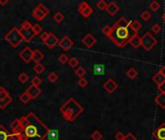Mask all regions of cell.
Here are the masks:
<instances>
[{
  "label": "cell",
  "instance_id": "6da1fadb",
  "mask_svg": "<svg viewBox=\"0 0 165 140\" xmlns=\"http://www.w3.org/2000/svg\"><path fill=\"white\" fill-rule=\"evenodd\" d=\"M50 128L34 113L20 118V125L11 133V140H45Z\"/></svg>",
  "mask_w": 165,
  "mask_h": 140
},
{
  "label": "cell",
  "instance_id": "7a4b0ae2",
  "mask_svg": "<svg viewBox=\"0 0 165 140\" xmlns=\"http://www.w3.org/2000/svg\"><path fill=\"white\" fill-rule=\"evenodd\" d=\"M130 23L131 21L122 17L111 27V32L108 37L117 47L124 48L129 42L131 36L135 34L130 28Z\"/></svg>",
  "mask_w": 165,
  "mask_h": 140
},
{
  "label": "cell",
  "instance_id": "3957f363",
  "mask_svg": "<svg viewBox=\"0 0 165 140\" xmlns=\"http://www.w3.org/2000/svg\"><path fill=\"white\" fill-rule=\"evenodd\" d=\"M59 111L65 121L74 122L83 113L84 108L76 101L75 98L71 97L61 106Z\"/></svg>",
  "mask_w": 165,
  "mask_h": 140
},
{
  "label": "cell",
  "instance_id": "277c9868",
  "mask_svg": "<svg viewBox=\"0 0 165 140\" xmlns=\"http://www.w3.org/2000/svg\"><path fill=\"white\" fill-rule=\"evenodd\" d=\"M4 39L6 42H8L13 48H17L21 42H23V36L20 32V28L18 27H12L9 32H7Z\"/></svg>",
  "mask_w": 165,
  "mask_h": 140
},
{
  "label": "cell",
  "instance_id": "5b68a950",
  "mask_svg": "<svg viewBox=\"0 0 165 140\" xmlns=\"http://www.w3.org/2000/svg\"><path fill=\"white\" fill-rule=\"evenodd\" d=\"M157 44V40L150 32L145 33L141 37V46L145 51H151Z\"/></svg>",
  "mask_w": 165,
  "mask_h": 140
},
{
  "label": "cell",
  "instance_id": "8992f818",
  "mask_svg": "<svg viewBox=\"0 0 165 140\" xmlns=\"http://www.w3.org/2000/svg\"><path fill=\"white\" fill-rule=\"evenodd\" d=\"M49 13H50V10L45 6V4L40 3V4H38L34 8V10H33L32 16L36 21H43L44 19H45L48 15H49Z\"/></svg>",
  "mask_w": 165,
  "mask_h": 140
},
{
  "label": "cell",
  "instance_id": "52a82bcc",
  "mask_svg": "<svg viewBox=\"0 0 165 140\" xmlns=\"http://www.w3.org/2000/svg\"><path fill=\"white\" fill-rule=\"evenodd\" d=\"M78 12L82 15L84 18H89L93 13V9L89 6V4L86 1H82L78 6Z\"/></svg>",
  "mask_w": 165,
  "mask_h": 140
},
{
  "label": "cell",
  "instance_id": "ba28073f",
  "mask_svg": "<svg viewBox=\"0 0 165 140\" xmlns=\"http://www.w3.org/2000/svg\"><path fill=\"white\" fill-rule=\"evenodd\" d=\"M58 46L63 51L67 52L71 49V48L74 46V42H73V40L71 38H69L68 36H64V37H62L59 42H58Z\"/></svg>",
  "mask_w": 165,
  "mask_h": 140
},
{
  "label": "cell",
  "instance_id": "9c48e42d",
  "mask_svg": "<svg viewBox=\"0 0 165 140\" xmlns=\"http://www.w3.org/2000/svg\"><path fill=\"white\" fill-rule=\"evenodd\" d=\"M20 57L23 60L25 63H29L32 60V56H33V51L29 47H25L24 49L20 52L19 54Z\"/></svg>",
  "mask_w": 165,
  "mask_h": 140
},
{
  "label": "cell",
  "instance_id": "30bf717a",
  "mask_svg": "<svg viewBox=\"0 0 165 140\" xmlns=\"http://www.w3.org/2000/svg\"><path fill=\"white\" fill-rule=\"evenodd\" d=\"M58 42H59V40H58V38L56 37V35L54 34V33L52 32H49V34H48V37L47 39L45 40V45L50 48V49H53V48H54L56 45H58Z\"/></svg>",
  "mask_w": 165,
  "mask_h": 140
},
{
  "label": "cell",
  "instance_id": "8fae6325",
  "mask_svg": "<svg viewBox=\"0 0 165 140\" xmlns=\"http://www.w3.org/2000/svg\"><path fill=\"white\" fill-rule=\"evenodd\" d=\"M20 32L21 36H23V39L24 42H30L31 40L36 36L35 32L33 31L32 27L27 28V29H20Z\"/></svg>",
  "mask_w": 165,
  "mask_h": 140
},
{
  "label": "cell",
  "instance_id": "7c38bea8",
  "mask_svg": "<svg viewBox=\"0 0 165 140\" xmlns=\"http://www.w3.org/2000/svg\"><path fill=\"white\" fill-rule=\"evenodd\" d=\"M118 87H119V85L117 84L115 81H114L113 79H108L106 82L104 83L103 85V89L107 91L108 94H113L114 91H115L117 89H118Z\"/></svg>",
  "mask_w": 165,
  "mask_h": 140
},
{
  "label": "cell",
  "instance_id": "4fadbf2b",
  "mask_svg": "<svg viewBox=\"0 0 165 140\" xmlns=\"http://www.w3.org/2000/svg\"><path fill=\"white\" fill-rule=\"evenodd\" d=\"M25 93L29 95V97H30L31 99H35V98H37L40 95V94L42 93V90L40 89L39 87L32 86V85H31L30 87L27 88V90L25 91Z\"/></svg>",
  "mask_w": 165,
  "mask_h": 140
},
{
  "label": "cell",
  "instance_id": "5bb4252c",
  "mask_svg": "<svg viewBox=\"0 0 165 140\" xmlns=\"http://www.w3.org/2000/svg\"><path fill=\"white\" fill-rule=\"evenodd\" d=\"M156 140H165V123H162L153 133Z\"/></svg>",
  "mask_w": 165,
  "mask_h": 140
},
{
  "label": "cell",
  "instance_id": "9a60e30c",
  "mask_svg": "<svg viewBox=\"0 0 165 140\" xmlns=\"http://www.w3.org/2000/svg\"><path fill=\"white\" fill-rule=\"evenodd\" d=\"M82 42L87 48H92L95 45V43H96V39H95V37L92 34L89 33V34H87L85 37L82 39Z\"/></svg>",
  "mask_w": 165,
  "mask_h": 140
},
{
  "label": "cell",
  "instance_id": "2e32d148",
  "mask_svg": "<svg viewBox=\"0 0 165 140\" xmlns=\"http://www.w3.org/2000/svg\"><path fill=\"white\" fill-rule=\"evenodd\" d=\"M119 10L120 7L115 2H110L109 4H107V8H106V11H107L110 16H115L119 12Z\"/></svg>",
  "mask_w": 165,
  "mask_h": 140
},
{
  "label": "cell",
  "instance_id": "e0dca14e",
  "mask_svg": "<svg viewBox=\"0 0 165 140\" xmlns=\"http://www.w3.org/2000/svg\"><path fill=\"white\" fill-rule=\"evenodd\" d=\"M130 45L134 48V49H138L139 47H141V37H139L138 34H133L129 39Z\"/></svg>",
  "mask_w": 165,
  "mask_h": 140
},
{
  "label": "cell",
  "instance_id": "ac0fdd59",
  "mask_svg": "<svg viewBox=\"0 0 165 140\" xmlns=\"http://www.w3.org/2000/svg\"><path fill=\"white\" fill-rule=\"evenodd\" d=\"M92 73L93 75H104L105 73V65L104 64H94L92 66Z\"/></svg>",
  "mask_w": 165,
  "mask_h": 140
},
{
  "label": "cell",
  "instance_id": "d6986e66",
  "mask_svg": "<svg viewBox=\"0 0 165 140\" xmlns=\"http://www.w3.org/2000/svg\"><path fill=\"white\" fill-rule=\"evenodd\" d=\"M44 58V55L40 50L36 49L33 51V56H32V60L36 62V63H40V61Z\"/></svg>",
  "mask_w": 165,
  "mask_h": 140
},
{
  "label": "cell",
  "instance_id": "ffe728a7",
  "mask_svg": "<svg viewBox=\"0 0 165 140\" xmlns=\"http://www.w3.org/2000/svg\"><path fill=\"white\" fill-rule=\"evenodd\" d=\"M155 101L160 108L165 109V94L160 93L158 95H156L155 98Z\"/></svg>",
  "mask_w": 165,
  "mask_h": 140
},
{
  "label": "cell",
  "instance_id": "44dd1931",
  "mask_svg": "<svg viewBox=\"0 0 165 140\" xmlns=\"http://www.w3.org/2000/svg\"><path fill=\"white\" fill-rule=\"evenodd\" d=\"M0 140H11V133L3 126H0Z\"/></svg>",
  "mask_w": 165,
  "mask_h": 140
},
{
  "label": "cell",
  "instance_id": "7402d4cb",
  "mask_svg": "<svg viewBox=\"0 0 165 140\" xmlns=\"http://www.w3.org/2000/svg\"><path fill=\"white\" fill-rule=\"evenodd\" d=\"M142 27V24L139 21H131L130 23V28L135 34H138V31L140 30Z\"/></svg>",
  "mask_w": 165,
  "mask_h": 140
},
{
  "label": "cell",
  "instance_id": "603a6c76",
  "mask_svg": "<svg viewBox=\"0 0 165 140\" xmlns=\"http://www.w3.org/2000/svg\"><path fill=\"white\" fill-rule=\"evenodd\" d=\"M153 82L157 85V87H158L161 84H163L165 82V77L161 74L160 72H157L156 74L153 77Z\"/></svg>",
  "mask_w": 165,
  "mask_h": 140
},
{
  "label": "cell",
  "instance_id": "cb8c5ba5",
  "mask_svg": "<svg viewBox=\"0 0 165 140\" xmlns=\"http://www.w3.org/2000/svg\"><path fill=\"white\" fill-rule=\"evenodd\" d=\"M126 75H127V77L129 79L133 80V79H135L138 76V71L134 67H131V68H129L126 71Z\"/></svg>",
  "mask_w": 165,
  "mask_h": 140
},
{
  "label": "cell",
  "instance_id": "d4e9b609",
  "mask_svg": "<svg viewBox=\"0 0 165 140\" xmlns=\"http://www.w3.org/2000/svg\"><path fill=\"white\" fill-rule=\"evenodd\" d=\"M12 101H13V98L11 95H9L8 97H6L5 99H3V100L0 101V109H2V110L5 109Z\"/></svg>",
  "mask_w": 165,
  "mask_h": 140
},
{
  "label": "cell",
  "instance_id": "484cf974",
  "mask_svg": "<svg viewBox=\"0 0 165 140\" xmlns=\"http://www.w3.org/2000/svg\"><path fill=\"white\" fill-rule=\"evenodd\" d=\"M47 137H48V139H49V140H57V138H58V130H50Z\"/></svg>",
  "mask_w": 165,
  "mask_h": 140
},
{
  "label": "cell",
  "instance_id": "4316f807",
  "mask_svg": "<svg viewBox=\"0 0 165 140\" xmlns=\"http://www.w3.org/2000/svg\"><path fill=\"white\" fill-rule=\"evenodd\" d=\"M33 70L37 73V74H42V73L45 71V66H44L42 63H36L33 67Z\"/></svg>",
  "mask_w": 165,
  "mask_h": 140
},
{
  "label": "cell",
  "instance_id": "83f0119b",
  "mask_svg": "<svg viewBox=\"0 0 165 140\" xmlns=\"http://www.w3.org/2000/svg\"><path fill=\"white\" fill-rule=\"evenodd\" d=\"M90 137L92 140H101L103 138V134H102L99 130H94L92 133H91Z\"/></svg>",
  "mask_w": 165,
  "mask_h": 140
},
{
  "label": "cell",
  "instance_id": "f1b7e54d",
  "mask_svg": "<svg viewBox=\"0 0 165 140\" xmlns=\"http://www.w3.org/2000/svg\"><path fill=\"white\" fill-rule=\"evenodd\" d=\"M149 8L151 9L153 12H156L157 10L160 9V4L157 1H153V2L150 3Z\"/></svg>",
  "mask_w": 165,
  "mask_h": 140
},
{
  "label": "cell",
  "instance_id": "f546056e",
  "mask_svg": "<svg viewBox=\"0 0 165 140\" xmlns=\"http://www.w3.org/2000/svg\"><path fill=\"white\" fill-rule=\"evenodd\" d=\"M54 20L56 21L57 24H60L61 21H63L64 20V16H63V14L60 13V12H57L54 15Z\"/></svg>",
  "mask_w": 165,
  "mask_h": 140
},
{
  "label": "cell",
  "instance_id": "4dcf8cb0",
  "mask_svg": "<svg viewBox=\"0 0 165 140\" xmlns=\"http://www.w3.org/2000/svg\"><path fill=\"white\" fill-rule=\"evenodd\" d=\"M20 100H21V102H23V104H27V103L31 100V98L29 97V95L24 91V93H23V94H21V97H20Z\"/></svg>",
  "mask_w": 165,
  "mask_h": 140
},
{
  "label": "cell",
  "instance_id": "1f68e13d",
  "mask_svg": "<svg viewBox=\"0 0 165 140\" xmlns=\"http://www.w3.org/2000/svg\"><path fill=\"white\" fill-rule=\"evenodd\" d=\"M86 73H87V71L84 67H78L75 70V74L78 77H80V78H84V76L86 75Z\"/></svg>",
  "mask_w": 165,
  "mask_h": 140
},
{
  "label": "cell",
  "instance_id": "d6a6232c",
  "mask_svg": "<svg viewBox=\"0 0 165 140\" xmlns=\"http://www.w3.org/2000/svg\"><path fill=\"white\" fill-rule=\"evenodd\" d=\"M9 93L5 90V88L3 87H0V101L3 100V99H5L6 97H9Z\"/></svg>",
  "mask_w": 165,
  "mask_h": 140
},
{
  "label": "cell",
  "instance_id": "836d02e7",
  "mask_svg": "<svg viewBox=\"0 0 165 140\" xmlns=\"http://www.w3.org/2000/svg\"><path fill=\"white\" fill-rule=\"evenodd\" d=\"M67 63L69 64V66H70V67H77V66L79 65V60H78V58L77 57H71L70 60H68V62Z\"/></svg>",
  "mask_w": 165,
  "mask_h": 140
},
{
  "label": "cell",
  "instance_id": "e575fe53",
  "mask_svg": "<svg viewBox=\"0 0 165 140\" xmlns=\"http://www.w3.org/2000/svg\"><path fill=\"white\" fill-rule=\"evenodd\" d=\"M41 84H42V79L40 78L39 76H35V77H33V78H32V81H31V85H32V86L39 87Z\"/></svg>",
  "mask_w": 165,
  "mask_h": 140
},
{
  "label": "cell",
  "instance_id": "d590c367",
  "mask_svg": "<svg viewBox=\"0 0 165 140\" xmlns=\"http://www.w3.org/2000/svg\"><path fill=\"white\" fill-rule=\"evenodd\" d=\"M28 79H29V77H28V75L25 72L21 73V74L19 75V81H20L21 83H23V84L26 83L27 81H28Z\"/></svg>",
  "mask_w": 165,
  "mask_h": 140
},
{
  "label": "cell",
  "instance_id": "8d00e7d4",
  "mask_svg": "<svg viewBox=\"0 0 165 140\" xmlns=\"http://www.w3.org/2000/svg\"><path fill=\"white\" fill-rule=\"evenodd\" d=\"M58 79V76L56 72H51L49 76H48V80L50 81L51 83H54V82H56Z\"/></svg>",
  "mask_w": 165,
  "mask_h": 140
},
{
  "label": "cell",
  "instance_id": "74e56055",
  "mask_svg": "<svg viewBox=\"0 0 165 140\" xmlns=\"http://www.w3.org/2000/svg\"><path fill=\"white\" fill-rule=\"evenodd\" d=\"M32 29H33V31L35 32L36 35L41 34V33L43 32V28H42V27L40 24H34L32 27Z\"/></svg>",
  "mask_w": 165,
  "mask_h": 140
},
{
  "label": "cell",
  "instance_id": "f35d334b",
  "mask_svg": "<svg viewBox=\"0 0 165 140\" xmlns=\"http://www.w3.org/2000/svg\"><path fill=\"white\" fill-rule=\"evenodd\" d=\"M20 125V119H15L12 123H11V130H12V131H15L18 128V127H19Z\"/></svg>",
  "mask_w": 165,
  "mask_h": 140
},
{
  "label": "cell",
  "instance_id": "ab89813d",
  "mask_svg": "<svg viewBox=\"0 0 165 140\" xmlns=\"http://www.w3.org/2000/svg\"><path fill=\"white\" fill-rule=\"evenodd\" d=\"M68 60H69V58H68V57L66 56L65 54L60 55L59 57H58V61H59L61 64H65V63H67Z\"/></svg>",
  "mask_w": 165,
  "mask_h": 140
},
{
  "label": "cell",
  "instance_id": "60d3db41",
  "mask_svg": "<svg viewBox=\"0 0 165 140\" xmlns=\"http://www.w3.org/2000/svg\"><path fill=\"white\" fill-rule=\"evenodd\" d=\"M96 6L99 10H106V8H107V3H106L104 0H100V1L97 2Z\"/></svg>",
  "mask_w": 165,
  "mask_h": 140
},
{
  "label": "cell",
  "instance_id": "b9f144b4",
  "mask_svg": "<svg viewBox=\"0 0 165 140\" xmlns=\"http://www.w3.org/2000/svg\"><path fill=\"white\" fill-rule=\"evenodd\" d=\"M151 17H152V15L150 14L148 11H144V12H142V14H141V19L144 20L145 21H149L150 19H151Z\"/></svg>",
  "mask_w": 165,
  "mask_h": 140
},
{
  "label": "cell",
  "instance_id": "7bdbcfd3",
  "mask_svg": "<svg viewBox=\"0 0 165 140\" xmlns=\"http://www.w3.org/2000/svg\"><path fill=\"white\" fill-rule=\"evenodd\" d=\"M32 27V24L29 21H23V24H21V28L20 29H27V28H31Z\"/></svg>",
  "mask_w": 165,
  "mask_h": 140
},
{
  "label": "cell",
  "instance_id": "ee69618b",
  "mask_svg": "<svg viewBox=\"0 0 165 140\" xmlns=\"http://www.w3.org/2000/svg\"><path fill=\"white\" fill-rule=\"evenodd\" d=\"M78 85L81 88H86L87 85H89V81H87L86 78H81L78 82Z\"/></svg>",
  "mask_w": 165,
  "mask_h": 140
},
{
  "label": "cell",
  "instance_id": "f6af8a7d",
  "mask_svg": "<svg viewBox=\"0 0 165 140\" xmlns=\"http://www.w3.org/2000/svg\"><path fill=\"white\" fill-rule=\"evenodd\" d=\"M102 32H103L104 35L109 36L110 32H111V27H109V25H105V27L102 28Z\"/></svg>",
  "mask_w": 165,
  "mask_h": 140
},
{
  "label": "cell",
  "instance_id": "bcb514c9",
  "mask_svg": "<svg viewBox=\"0 0 165 140\" xmlns=\"http://www.w3.org/2000/svg\"><path fill=\"white\" fill-rule=\"evenodd\" d=\"M152 31L153 33H159L161 31V27L159 24H153L152 27Z\"/></svg>",
  "mask_w": 165,
  "mask_h": 140
},
{
  "label": "cell",
  "instance_id": "7dc6e473",
  "mask_svg": "<svg viewBox=\"0 0 165 140\" xmlns=\"http://www.w3.org/2000/svg\"><path fill=\"white\" fill-rule=\"evenodd\" d=\"M123 140H137V138L135 137V136L129 132V133H127L126 135H124V139Z\"/></svg>",
  "mask_w": 165,
  "mask_h": 140
},
{
  "label": "cell",
  "instance_id": "c3c4849f",
  "mask_svg": "<svg viewBox=\"0 0 165 140\" xmlns=\"http://www.w3.org/2000/svg\"><path fill=\"white\" fill-rule=\"evenodd\" d=\"M115 138H116V140H123L124 139V134L122 133V132L118 131L117 132V134L115 135Z\"/></svg>",
  "mask_w": 165,
  "mask_h": 140
},
{
  "label": "cell",
  "instance_id": "681fc988",
  "mask_svg": "<svg viewBox=\"0 0 165 140\" xmlns=\"http://www.w3.org/2000/svg\"><path fill=\"white\" fill-rule=\"evenodd\" d=\"M157 88H158V90L160 91V93L165 94V82H164L163 84H161L160 86H158Z\"/></svg>",
  "mask_w": 165,
  "mask_h": 140
},
{
  "label": "cell",
  "instance_id": "f907efd6",
  "mask_svg": "<svg viewBox=\"0 0 165 140\" xmlns=\"http://www.w3.org/2000/svg\"><path fill=\"white\" fill-rule=\"evenodd\" d=\"M48 34H49L48 32H42V33H41V39H42L43 42H45V40H46L47 37H48Z\"/></svg>",
  "mask_w": 165,
  "mask_h": 140
},
{
  "label": "cell",
  "instance_id": "816d5d0a",
  "mask_svg": "<svg viewBox=\"0 0 165 140\" xmlns=\"http://www.w3.org/2000/svg\"><path fill=\"white\" fill-rule=\"evenodd\" d=\"M9 3V0H5V1H2V0H0V5L2 6H5Z\"/></svg>",
  "mask_w": 165,
  "mask_h": 140
},
{
  "label": "cell",
  "instance_id": "f5cc1de1",
  "mask_svg": "<svg viewBox=\"0 0 165 140\" xmlns=\"http://www.w3.org/2000/svg\"><path fill=\"white\" fill-rule=\"evenodd\" d=\"M159 72H160L161 74H162V75L165 77V65H164V66H162V68L160 69V71H159Z\"/></svg>",
  "mask_w": 165,
  "mask_h": 140
},
{
  "label": "cell",
  "instance_id": "db71d44e",
  "mask_svg": "<svg viewBox=\"0 0 165 140\" xmlns=\"http://www.w3.org/2000/svg\"><path fill=\"white\" fill-rule=\"evenodd\" d=\"M162 20H163V21H164V23H165V12L162 14Z\"/></svg>",
  "mask_w": 165,
  "mask_h": 140
}]
</instances>
